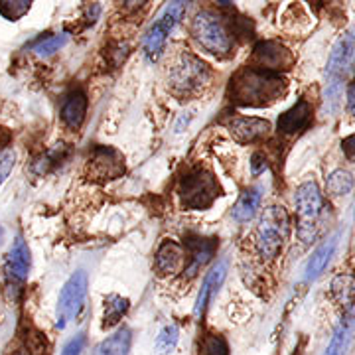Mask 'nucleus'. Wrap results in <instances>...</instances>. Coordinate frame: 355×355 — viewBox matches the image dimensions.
<instances>
[{"instance_id": "18", "label": "nucleus", "mask_w": 355, "mask_h": 355, "mask_svg": "<svg viewBox=\"0 0 355 355\" xmlns=\"http://www.w3.org/2000/svg\"><path fill=\"white\" fill-rule=\"evenodd\" d=\"M184 259H186V251L182 245H178L176 241H164L156 253L154 265H156L158 275L166 277V275H174L184 263Z\"/></svg>"}, {"instance_id": "32", "label": "nucleus", "mask_w": 355, "mask_h": 355, "mask_svg": "<svg viewBox=\"0 0 355 355\" xmlns=\"http://www.w3.org/2000/svg\"><path fill=\"white\" fill-rule=\"evenodd\" d=\"M266 168H268V162H266L265 154L254 153L253 156H251V174H253L254 178L261 176V174L265 172Z\"/></svg>"}, {"instance_id": "17", "label": "nucleus", "mask_w": 355, "mask_h": 355, "mask_svg": "<svg viewBox=\"0 0 355 355\" xmlns=\"http://www.w3.org/2000/svg\"><path fill=\"white\" fill-rule=\"evenodd\" d=\"M87 95L85 91L76 89L71 91L62 103V121L67 128L71 130H79L83 121H85V114H87Z\"/></svg>"}, {"instance_id": "23", "label": "nucleus", "mask_w": 355, "mask_h": 355, "mask_svg": "<svg viewBox=\"0 0 355 355\" xmlns=\"http://www.w3.org/2000/svg\"><path fill=\"white\" fill-rule=\"evenodd\" d=\"M331 298L342 306L343 310L352 312L355 306V277L352 275H340L331 280Z\"/></svg>"}, {"instance_id": "30", "label": "nucleus", "mask_w": 355, "mask_h": 355, "mask_svg": "<svg viewBox=\"0 0 355 355\" xmlns=\"http://www.w3.org/2000/svg\"><path fill=\"white\" fill-rule=\"evenodd\" d=\"M14 162H16V154L12 150H0V186L12 172Z\"/></svg>"}, {"instance_id": "8", "label": "nucleus", "mask_w": 355, "mask_h": 355, "mask_svg": "<svg viewBox=\"0 0 355 355\" xmlns=\"http://www.w3.org/2000/svg\"><path fill=\"white\" fill-rule=\"evenodd\" d=\"M184 12H186V2H170V4H166L162 14L150 26V30L146 32L144 42H142V51H144V58L148 62H158L160 60V55L164 51L168 34L176 28Z\"/></svg>"}, {"instance_id": "9", "label": "nucleus", "mask_w": 355, "mask_h": 355, "mask_svg": "<svg viewBox=\"0 0 355 355\" xmlns=\"http://www.w3.org/2000/svg\"><path fill=\"white\" fill-rule=\"evenodd\" d=\"M85 298H87V275L83 270H77L67 279L58 298L55 320L60 330H65L71 322L79 318Z\"/></svg>"}, {"instance_id": "7", "label": "nucleus", "mask_w": 355, "mask_h": 355, "mask_svg": "<svg viewBox=\"0 0 355 355\" xmlns=\"http://www.w3.org/2000/svg\"><path fill=\"white\" fill-rule=\"evenodd\" d=\"M294 205L298 216V237L304 243H312L316 239L318 223L324 209L322 191L316 182H304L296 188Z\"/></svg>"}, {"instance_id": "31", "label": "nucleus", "mask_w": 355, "mask_h": 355, "mask_svg": "<svg viewBox=\"0 0 355 355\" xmlns=\"http://www.w3.org/2000/svg\"><path fill=\"white\" fill-rule=\"evenodd\" d=\"M85 343H87V338L83 334H79V336L71 338L69 342L65 343L60 355H81V352L85 349Z\"/></svg>"}, {"instance_id": "11", "label": "nucleus", "mask_w": 355, "mask_h": 355, "mask_svg": "<svg viewBox=\"0 0 355 355\" xmlns=\"http://www.w3.org/2000/svg\"><path fill=\"white\" fill-rule=\"evenodd\" d=\"M251 62H253L251 67L280 73V71H286V69H291L292 65H294V55L279 42L265 40V42H259L254 46Z\"/></svg>"}, {"instance_id": "22", "label": "nucleus", "mask_w": 355, "mask_h": 355, "mask_svg": "<svg viewBox=\"0 0 355 355\" xmlns=\"http://www.w3.org/2000/svg\"><path fill=\"white\" fill-rule=\"evenodd\" d=\"M336 245H338V235H334L331 239H328V241L322 243V245L318 247L316 253L312 254V259H310L308 265H306V280H314L322 275V270L328 266L331 254L336 251Z\"/></svg>"}, {"instance_id": "4", "label": "nucleus", "mask_w": 355, "mask_h": 355, "mask_svg": "<svg viewBox=\"0 0 355 355\" xmlns=\"http://www.w3.org/2000/svg\"><path fill=\"white\" fill-rule=\"evenodd\" d=\"M291 233V219L284 207L270 205L261 216L259 229H257V251L261 259L270 261L280 253Z\"/></svg>"}, {"instance_id": "33", "label": "nucleus", "mask_w": 355, "mask_h": 355, "mask_svg": "<svg viewBox=\"0 0 355 355\" xmlns=\"http://www.w3.org/2000/svg\"><path fill=\"white\" fill-rule=\"evenodd\" d=\"M342 150L349 162H355V135L342 140Z\"/></svg>"}, {"instance_id": "10", "label": "nucleus", "mask_w": 355, "mask_h": 355, "mask_svg": "<svg viewBox=\"0 0 355 355\" xmlns=\"http://www.w3.org/2000/svg\"><path fill=\"white\" fill-rule=\"evenodd\" d=\"M87 174L91 180H116L125 174V158L113 146H97L87 160Z\"/></svg>"}, {"instance_id": "15", "label": "nucleus", "mask_w": 355, "mask_h": 355, "mask_svg": "<svg viewBox=\"0 0 355 355\" xmlns=\"http://www.w3.org/2000/svg\"><path fill=\"white\" fill-rule=\"evenodd\" d=\"M30 265H32L30 249L22 237H16L6 257V277L12 284H22L28 279Z\"/></svg>"}, {"instance_id": "25", "label": "nucleus", "mask_w": 355, "mask_h": 355, "mask_svg": "<svg viewBox=\"0 0 355 355\" xmlns=\"http://www.w3.org/2000/svg\"><path fill=\"white\" fill-rule=\"evenodd\" d=\"M355 180L349 172L345 170H336L328 176V182H326V188H328V193L334 196V198H342V196H347L349 191L354 190Z\"/></svg>"}, {"instance_id": "3", "label": "nucleus", "mask_w": 355, "mask_h": 355, "mask_svg": "<svg viewBox=\"0 0 355 355\" xmlns=\"http://www.w3.org/2000/svg\"><path fill=\"white\" fill-rule=\"evenodd\" d=\"M191 36L203 50L219 60H225L233 53V36L223 18L214 10H202L193 16Z\"/></svg>"}, {"instance_id": "28", "label": "nucleus", "mask_w": 355, "mask_h": 355, "mask_svg": "<svg viewBox=\"0 0 355 355\" xmlns=\"http://www.w3.org/2000/svg\"><path fill=\"white\" fill-rule=\"evenodd\" d=\"M67 42H69V34L62 32V34H55V36H48V38L40 40L38 44L34 46V51H36V55H40V58H50L55 51L62 50Z\"/></svg>"}, {"instance_id": "6", "label": "nucleus", "mask_w": 355, "mask_h": 355, "mask_svg": "<svg viewBox=\"0 0 355 355\" xmlns=\"http://www.w3.org/2000/svg\"><path fill=\"white\" fill-rule=\"evenodd\" d=\"M178 196L186 209H207L219 196V184L209 170H191L178 182Z\"/></svg>"}, {"instance_id": "29", "label": "nucleus", "mask_w": 355, "mask_h": 355, "mask_svg": "<svg viewBox=\"0 0 355 355\" xmlns=\"http://www.w3.org/2000/svg\"><path fill=\"white\" fill-rule=\"evenodd\" d=\"M30 4L28 0H0V14L6 18V20H20L22 16L28 14L30 10Z\"/></svg>"}, {"instance_id": "26", "label": "nucleus", "mask_w": 355, "mask_h": 355, "mask_svg": "<svg viewBox=\"0 0 355 355\" xmlns=\"http://www.w3.org/2000/svg\"><path fill=\"white\" fill-rule=\"evenodd\" d=\"M178 338H180V330H178L176 324H168L164 326L158 338H156V343H154V355H170L176 347Z\"/></svg>"}, {"instance_id": "19", "label": "nucleus", "mask_w": 355, "mask_h": 355, "mask_svg": "<svg viewBox=\"0 0 355 355\" xmlns=\"http://www.w3.org/2000/svg\"><path fill=\"white\" fill-rule=\"evenodd\" d=\"M355 331V312H347L343 314L342 322L338 324V328L334 330L330 343L326 347L324 355H345V352L349 349V343L354 340Z\"/></svg>"}, {"instance_id": "27", "label": "nucleus", "mask_w": 355, "mask_h": 355, "mask_svg": "<svg viewBox=\"0 0 355 355\" xmlns=\"http://www.w3.org/2000/svg\"><path fill=\"white\" fill-rule=\"evenodd\" d=\"M200 355H231L227 340L221 334H205L200 342Z\"/></svg>"}, {"instance_id": "2", "label": "nucleus", "mask_w": 355, "mask_h": 355, "mask_svg": "<svg viewBox=\"0 0 355 355\" xmlns=\"http://www.w3.org/2000/svg\"><path fill=\"white\" fill-rule=\"evenodd\" d=\"M355 58V36L352 32H345L334 44L330 60L326 65V89H324V114H336L340 109L342 99L343 79L347 76L349 67Z\"/></svg>"}, {"instance_id": "13", "label": "nucleus", "mask_w": 355, "mask_h": 355, "mask_svg": "<svg viewBox=\"0 0 355 355\" xmlns=\"http://www.w3.org/2000/svg\"><path fill=\"white\" fill-rule=\"evenodd\" d=\"M229 132L237 142L251 144V142H259L268 137L270 123L265 119H259V116H237L229 123Z\"/></svg>"}, {"instance_id": "5", "label": "nucleus", "mask_w": 355, "mask_h": 355, "mask_svg": "<svg viewBox=\"0 0 355 355\" xmlns=\"http://www.w3.org/2000/svg\"><path fill=\"white\" fill-rule=\"evenodd\" d=\"M209 79H211L209 67L203 64L198 55H193L190 51H182L170 69L168 83L174 95L190 97L193 93L202 91L209 83Z\"/></svg>"}, {"instance_id": "12", "label": "nucleus", "mask_w": 355, "mask_h": 355, "mask_svg": "<svg viewBox=\"0 0 355 355\" xmlns=\"http://www.w3.org/2000/svg\"><path fill=\"white\" fill-rule=\"evenodd\" d=\"M312 119H314L312 105H310L308 99L300 97L286 113L280 114L277 128H279V132L282 137H296V135H300V132H304V130L310 128Z\"/></svg>"}, {"instance_id": "20", "label": "nucleus", "mask_w": 355, "mask_h": 355, "mask_svg": "<svg viewBox=\"0 0 355 355\" xmlns=\"http://www.w3.org/2000/svg\"><path fill=\"white\" fill-rule=\"evenodd\" d=\"M130 345H132V331L128 328H121L113 336L105 338L93 349V355H130Z\"/></svg>"}, {"instance_id": "1", "label": "nucleus", "mask_w": 355, "mask_h": 355, "mask_svg": "<svg viewBox=\"0 0 355 355\" xmlns=\"http://www.w3.org/2000/svg\"><path fill=\"white\" fill-rule=\"evenodd\" d=\"M286 79L257 67H243L229 83V99L237 107H266L286 93Z\"/></svg>"}, {"instance_id": "21", "label": "nucleus", "mask_w": 355, "mask_h": 355, "mask_svg": "<svg viewBox=\"0 0 355 355\" xmlns=\"http://www.w3.org/2000/svg\"><path fill=\"white\" fill-rule=\"evenodd\" d=\"M261 200H263V188H249L241 193V198L237 200L235 207H233V219L239 221V223H247L251 221L261 205Z\"/></svg>"}, {"instance_id": "24", "label": "nucleus", "mask_w": 355, "mask_h": 355, "mask_svg": "<svg viewBox=\"0 0 355 355\" xmlns=\"http://www.w3.org/2000/svg\"><path fill=\"white\" fill-rule=\"evenodd\" d=\"M127 310L128 298H123L119 294H109L105 298V308H103V328H113L127 314Z\"/></svg>"}, {"instance_id": "34", "label": "nucleus", "mask_w": 355, "mask_h": 355, "mask_svg": "<svg viewBox=\"0 0 355 355\" xmlns=\"http://www.w3.org/2000/svg\"><path fill=\"white\" fill-rule=\"evenodd\" d=\"M345 109H347V113L355 116V77L349 81V85H347V103H345Z\"/></svg>"}, {"instance_id": "14", "label": "nucleus", "mask_w": 355, "mask_h": 355, "mask_svg": "<svg viewBox=\"0 0 355 355\" xmlns=\"http://www.w3.org/2000/svg\"><path fill=\"white\" fill-rule=\"evenodd\" d=\"M225 275H227V261H219L203 279L202 288H200V294L196 298V304H193V318L200 320L205 312V308L209 306V302L214 300V296L217 294V291L221 288L223 280H225Z\"/></svg>"}, {"instance_id": "16", "label": "nucleus", "mask_w": 355, "mask_h": 355, "mask_svg": "<svg viewBox=\"0 0 355 355\" xmlns=\"http://www.w3.org/2000/svg\"><path fill=\"white\" fill-rule=\"evenodd\" d=\"M216 239H203V237H188L186 241V272L193 277L216 253Z\"/></svg>"}]
</instances>
